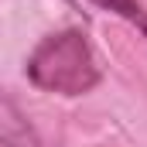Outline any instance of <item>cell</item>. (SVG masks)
I'll list each match as a JSON object with an SVG mask.
<instances>
[{"label":"cell","mask_w":147,"mask_h":147,"mask_svg":"<svg viewBox=\"0 0 147 147\" xmlns=\"http://www.w3.org/2000/svg\"><path fill=\"white\" fill-rule=\"evenodd\" d=\"M28 79L48 92L82 96L99 82V62L86 34L69 28V31H58L38 41V48L28 58Z\"/></svg>","instance_id":"1"},{"label":"cell","mask_w":147,"mask_h":147,"mask_svg":"<svg viewBox=\"0 0 147 147\" xmlns=\"http://www.w3.org/2000/svg\"><path fill=\"white\" fill-rule=\"evenodd\" d=\"M0 140H3V147H41L31 123L21 116L14 99H7V96L0 103Z\"/></svg>","instance_id":"2"},{"label":"cell","mask_w":147,"mask_h":147,"mask_svg":"<svg viewBox=\"0 0 147 147\" xmlns=\"http://www.w3.org/2000/svg\"><path fill=\"white\" fill-rule=\"evenodd\" d=\"M92 3H96V7H103V10L120 14L123 21H130V24L147 38V10L140 7V0H92Z\"/></svg>","instance_id":"3"}]
</instances>
